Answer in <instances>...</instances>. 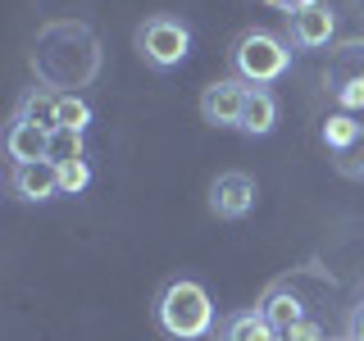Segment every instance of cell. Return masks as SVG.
<instances>
[{"label":"cell","mask_w":364,"mask_h":341,"mask_svg":"<svg viewBox=\"0 0 364 341\" xmlns=\"http://www.w3.org/2000/svg\"><path fill=\"white\" fill-rule=\"evenodd\" d=\"M246 82L242 77H223V82H210L200 96V119L214 123V128H237L246 109Z\"/></svg>","instance_id":"obj_5"},{"label":"cell","mask_w":364,"mask_h":341,"mask_svg":"<svg viewBox=\"0 0 364 341\" xmlns=\"http://www.w3.org/2000/svg\"><path fill=\"white\" fill-rule=\"evenodd\" d=\"M246 136H269L278 128V100L269 96L264 87H250L246 91V109H242V123H237Z\"/></svg>","instance_id":"obj_9"},{"label":"cell","mask_w":364,"mask_h":341,"mask_svg":"<svg viewBox=\"0 0 364 341\" xmlns=\"http://www.w3.org/2000/svg\"><path fill=\"white\" fill-rule=\"evenodd\" d=\"M136 50L151 68H178L191 55V28L173 14H155L136 28Z\"/></svg>","instance_id":"obj_3"},{"label":"cell","mask_w":364,"mask_h":341,"mask_svg":"<svg viewBox=\"0 0 364 341\" xmlns=\"http://www.w3.org/2000/svg\"><path fill=\"white\" fill-rule=\"evenodd\" d=\"M328 87H333V100H337L346 114H360V109H364V64L355 68V73H346V68H333Z\"/></svg>","instance_id":"obj_12"},{"label":"cell","mask_w":364,"mask_h":341,"mask_svg":"<svg viewBox=\"0 0 364 341\" xmlns=\"http://www.w3.org/2000/svg\"><path fill=\"white\" fill-rule=\"evenodd\" d=\"M255 5H278V0H255Z\"/></svg>","instance_id":"obj_22"},{"label":"cell","mask_w":364,"mask_h":341,"mask_svg":"<svg viewBox=\"0 0 364 341\" xmlns=\"http://www.w3.org/2000/svg\"><path fill=\"white\" fill-rule=\"evenodd\" d=\"M337 168H341L346 178H364V132H360L355 141H350L346 151L337 155Z\"/></svg>","instance_id":"obj_18"},{"label":"cell","mask_w":364,"mask_h":341,"mask_svg":"<svg viewBox=\"0 0 364 341\" xmlns=\"http://www.w3.org/2000/svg\"><path fill=\"white\" fill-rule=\"evenodd\" d=\"M223 341H282V332L259 310H242L223 323Z\"/></svg>","instance_id":"obj_10"},{"label":"cell","mask_w":364,"mask_h":341,"mask_svg":"<svg viewBox=\"0 0 364 341\" xmlns=\"http://www.w3.org/2000/svg\"><path fill=\"white\" fill-rule=\"evenodd\" d=\"M155 318H159V328H164L168 337L200 341V337H210V328H214V301H210V291H205L200 282L178 278V282H168V287L159 291Z\"/></svg>","instance_id":"obj_1"},{"label":"cell","mask_w":364,"mask_h":341,"mask_svg":"<svg viewBox=\"0 0 364 341\" xmlns=\"http://www.w3.org/2000/svg\"><path fill=\"white\" fill-rule=\"evenodd\" d=\"M346 341H364V301L350 310V318H346Z\"/></svg>","instance_id":"obj_20"},{"label":"cell","mask_w":364,"mask_h":341,"mask_svg":"<svg viewBox=\"0 0 364 341\" xmlns=\"http://www.w3.org/2000/svg\"><path fill=\"white\" fill-rule=\"evenodd\" d=\"M333 32H337V14L328 5H310V9H301V14H291V41L305 45V50L328 45Z\"/></svg>","instance_id":"obj_8"},{"label":"cell","mask_w":364,"mask_h":341,"mask_svg":"<svg viewBox=\"0 0 364 341\" xmlns=\"http://www.w3.org/2000/svg\"><path fill=\"white\" fill-rule=\"evenodd\" d=\"M50 136L55 132L37 128V123L14 119V123H9V132H5V155L14 159V164H37V159H50Z\"/></svg>","instance_id":"obj_7"},{"label":"cell","mask_w":364,"mask_h":341,"mask_svg":"<svg viewBox=\"0 0 364 341\" xmlns=\"http://www.w3.org/2000/svg\"><path fill=\"white\" fill-rule=\"evenodd\" d=\"M91 128V105L82 96H60V128L55 132H87Z\"/></svg>","instance_id":"obj_15"},{"label":"cell","mask_w":364,"mask_h":341,"mask_svg":"<svg viewBox=\"0 0 364 341\" xmlns=\"http://www.w3.org/2000/svg\"><path fill=\"white\" fill-rule=\"evenodd\" d=\"M259 314H264L278 332H291L296 323H305V305H301L296 291H269L264 305H259Z\"/></svg>","instance_id":"obj_11"},{"label":"cell","mask_w":364,"mask_h":341,"mask_svg":"<svg viewBox=\"0 0 364 341\" xmlns=\"http://www.w3.org/2000/svg\"><path fill=\"white\" fill-rule=\"evenodd\" d=\"M18 119H28V123H37V128L55 132V128H60V96H46V91H32V96L23 100Z\"/></svg>","instance_id":"obj_13"},{"label":"cell","mask_w":364,"mask_h":341,"mask_svg":"<svg viewBox=\"0 0 364 341\" xmlns=\"http://www.w3.org/2000/svg\"><path fill=\"white\" fill-rule=\"evenodd\" d=\"M50 159L64 164V159H82V132H55L50 136Z\"/></svg>","instance_id":"obj_17"},{"label":"cell","mask_w":364,"mask_h":341,"mask_svg":"<svg viewBox=\"0 0 364 341\" xmlns=\"http://www.w3.org/2000/svg\"><path fill=\"white\" fill-rule=\"evenodd\" d=\"M91 187V164L87 159H64L60 164V196H82Z\"/></svg>","instance_id":"obj_16"},{"label":"cell","mask_w":364,"mask_h":341,"mask_svg":"<svg viewBox=\"0 0 364 341\" xmlns=\"http://www.w3.org/2000/svg\"><path fill=\"white\" fill-rule=\"evenodd\" d=\"M210 210L219 219H246L255 210V178L242 173V168H228L210 182Z\"/></svg>","instance_id":"obj_4"},{"label":"cell","mask_w":364,"mask_h":341,"mask_svg":"<svg viewBox=\"0 0 364 341\" xmlns=\"http://www.w3.org/2000/svg\"><path fill=\"white\" fill-rule=\"evenodd\" d=\"M282 341H328V337H323V328H318L314 318H305V323H296L291 332H282Z\"/></svg>","instance_id":"obj_19"},{"label":"cell","mask_w":364,"mask_h":341,"mask_svg":"<svg viewBox=\"0 0 364 341\" xmlns=\"http://www.w3.org/2000/svg\"><path fill=\"white\" fill-rule=\"evenodd\" d=\"M310 5H323V0H278V9H282V14H301V9H310Z\"/></svg>","instance_id":"obj_21"},{"label":"cell","mask_w":364,"mask_h":341,"mask_svg":"<svg viewBox=\"0 0 364 341\" xmlns=\"http://www.w3.org/2000/svg\"><path fill=\"white\" fill-rule=\"evenodd\" d=\"M9 191L28 205H41L50 196H60V164L55 159H37V164H14L9 173Z\"/></svg>","instance_id":"obj_6"},{"label":"cell","mask_w":364,"mask_h":341,"mask_svg":"<svg viewBox=\"0 0 364 341\" xmlns=\"http://www.w3.org/2000/svg\"><path fill=\"white\" fill-rule=\"evenodd\" d=\"M360 132H364V123H355V114H346V109H341V114H328V123H323V146L341 155Z\"/></svg>","instance_id":"obj_14"},{"label":"cell","mask_w":364,"mask_h":341,"mask_svg":"<svg viewBox=\"0 0 364 341\" xmlns=\"http://www.w3.org/2000/svg\"><path fill=\"white\" fill-rule=\"evenodd\" d=\"M291 64V50L282 37L255 28V32H242L232 45V73L242 77L246 87H264V82H278Z\"/></svg>","instance_id":"obj_2"}]
</instances>
